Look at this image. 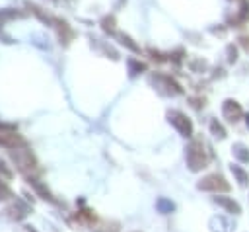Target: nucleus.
<instances>
[{"mask_svg":"<svg viewBox=\"0 0 249 232\" xmlns=\"http://www.w3.org/2000/svg\"><path fill=\"white\" fill-rule=\"evenodd\" d=\"M187 162L191 166V170H200L206 166V154L202 150V144L200 142H193L187 150Z\"/></svg>","mask_w":249,"mask_h":232,"instance_id":"1","label":"nucleus"},{"mask_svg":"<svg viewBox=\"0 0 249 232\" xmlns=\"http://www.w3.org/2000/svg\"><path fill=\"white\" fill-rule=\"evenodd\" d=\"M200 189H208V191H230V183L218 175V174H212L208 177H204L200 183H198Z\"/></svg>","mask_w":249,"mask_h":232,"instance_id":"2","label":"nucleus"},{"mask_svg":"<svg viewBox=\"0 0 249 232\" xmlns=\"http://www.w3.org/2000/svg\"><path fill=\"white\" fill-rule=\"evenodd\" d=\"M169 123H171L183 136H189V135L193 133V125H191V121H189L181 111H171V113H169Z\"/></svg>","mask_w":249,"mask_h":232,"instance_id":"3","label":"nucleus"},{"mask_svg":"<svg viewBox=\"0 0 249 232\" xmlns=\"http://www.w3.org/2000/svg\"><path fill=\"white\" fill-rule=\"evenodd\" d=\"M224 117L228 119V121H237L239 117H241V107H239V103H235V101H231V99H228L226 103H224Z\"/></svg>","mask_w":249,"mask_h":232,"instance_id":"4","label":"nucleus"},{"mask_svg":"<svg viewBox=\"0 0 249 232\" xmlns=\"http://www.w3.org/2000/svg\"><path fill=\"white\" fill-rule=\"evenodd\" d=\"M25 144V140L16 135V133H0V146H8V148H16V146H21Z\"/></svg>","mask_w":249,"mask_h":232,"instance_id":"5","label":"nucleus"},{"mask_svg":"<svg viewBox=\"0 0 249 232\" xmlns=\"http://www.w3.org/2000/svg\"><path fill=\"white\" fill-rule=\"evenodd\" d=\"M216 201H218V203H220L222 207H226V209H228L230 213H239V211H241V209H239V205H237V203H233V201H230V199H224V197H218Z\"/></svg>","mask_w":249,"mask_h":232,"instance_id":"6","label":"nucleus"},{"mask_svg":"<svg viewBox=\"0 0 249 232\" xmlns=\"http://www.w3.org/2000/svg\"><path fill=\"white\" fill-rule=\"evenodd\" d=\"M231 172L235 174V177H237V181H239L241 185H245V183L249 181V177H247V174H245V172H243V170H241L239 166H231Z\"/></svg>","mask_w":249,"mask_h":232,"instance_id":"7","label":"nucleus"},{"mask_svg":"<svg viewBox=\"0 0 249 232\" xmlns=\"http://www.w3.org/2000/svg\"><path fill=\"white\" fill-rule=\"evenodd\" d=\"M235 156H237L239 160H243V162H249V152H245V148H243L241 144L235 146Z\"/></svg>","mask_w":249,"mask_h":232,"instance_id":"8","label":"nucleus"},{"mask_svg":"<svg viewBox=\"0 0 249 232\" xmlns=\"http://www.w3.org/2000/svg\"><path fill=\"white\" fill-rule=\"evenodd\" d=\"M8 197H12V191H10L8 185L0 179V201H4V199H8Z\"/></svg>","mask_w":249,"mask_h":232,"instance_id":"9","label":"nucleus"},{"mask_svg":"<svg viewBox=\"0 0 249 232\" xmlns=\"http://www.w3.org/2000/svg\"><path fill=\"white\" fill-rule=\"evenodd\" d=\"M210 129H212V133H216V136H220V138H224V136H226V131H224V129H222V125H218L216 121H212Z\"/></svg>","mask_w":249,"mask_h":232,"instance_id":"10","label":"nucleus"},{"mask_svg":"<svg viewBox=\"0 0 249 232\" xmlns=\"http://www.w3.org/2000/svg\"><path fill=\"white\" fill-rule=\"evenodd\" d=\"M119 37H121V43H123V45H128V47H130L132 51H138V47H136V45H134V43L130 41V37H128V35H124V33H121Z\"/></svg>","mask_w":249,"mask_h":232,"instance_id":"11","label":"nucleus"},{"mask_svg":"<svg viewBox=\"0 0 249 232\" xmlns=\"http://www.w3.org/2000/svg\"><path fill=\"white\" fill-rule=\"evenodd\" d=\"M0 174H2L4 177H10V172H8L6 168H4V164H2V162H0Z\"/></svg>","mask_w":249,"mask_h":232,"instance_id":"12","label":"nucleus"},{"mask_svg":"<svg viewBox=\"0 0 249 232\" xmlns=\"http://www.w3.org/2000/svg\"><path fill=\"white\" fill-rule=\"evenodd\" d=\"M132 64V70H144V64H140V62H130Z\"/></svg>","mask_w":249,"mask_h":232,"instance_id":"13","label":"nucleus"},{"mask_svg":"<svg viewBox=\"0 0 249 232\" xmlns=\"http://www.w3.org/2000/svg\"><path fill=\"white\" fill-rule=\"evenodd\" d=\"M245 121H247V125H249V115H247V117H245Z\"/></svg>","mask_w":249,"mask_h":232,"instance_id":"14","label":"nucleus"}]
</instances>
